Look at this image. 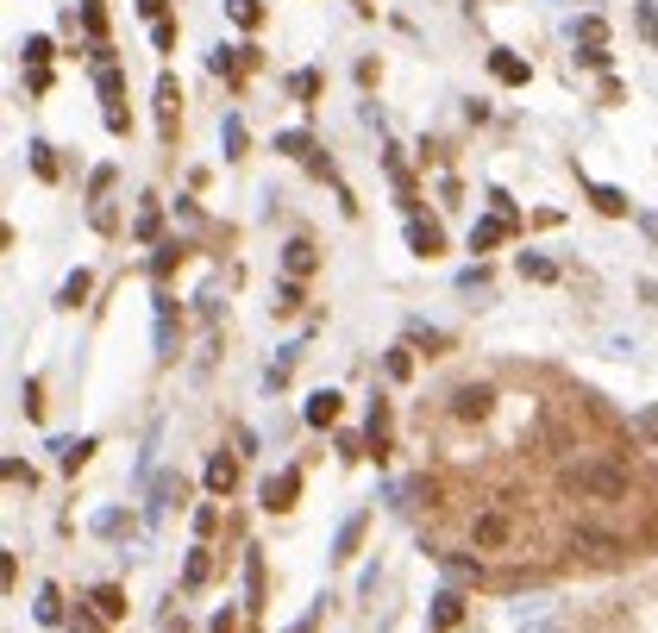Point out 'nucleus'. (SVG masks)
Segmentation results:
<instances>
[{
	"instance_id": "nucleus-23",
	"label": "nucleus",
	"mask_w": 658,
	"mask_h": 633,
	"mask_svg": "<svg viewBox=\"0 0 658 633\" xmlns=\"http://www.w3.org/2000/svg\"><path fill=\"white\" fill-rule=\"evenodd\" d=\"M521 276H527V283H552L558 264H552V257H539V251H521Z\"/></svg>"
},
{
	"instance_id": "nucleus-1",
	"label": "nucleus",
	"mask_w": 658,
	"mask_h": 633,
	"mask_svg": "<svg viewBox=\"0 0 658 633\" xmlns=\"http://www.w3.org/2000/svg\"><path fill=\"white\" fill-rule=\"evenodd\" d=\"M564 496H577V502H627V464H615V458L571 464V471H564Z\"/></svg>"
},
{
	"instance_id": "nucleus-19",
	"label": "nucleus",
	"mask_w": 658,
	"mask_h": 633,
	"mask_svg": "<svg viewBox=\"0 0 658 633\" xmlns=\"http://www.w3.org/2000/svg\"><path fill=\"white\" fill-rule=\"evenodd\" d=\"M32 615H38L44 627H57V621H63V596H57V583H44V590H38V602H32Z\"/></svg>"
},
{
	"instance_id": "nucleus-3",
	"label": "nucleus",
	"mask_w": 658,
	"mask_h": 633,
	"mask_svg": "<svg viewBox=\"0 0 658 633\" xmlns=\"http://www.w3.org/2000/svg\"><path fill=\"white\" fill-rule=\"evenodd\" d=\"M470 539H477L483 552H502V546H514V521H508L502 508H483L477 521H470Z\"/></svg>"
},
{
	"instance_id": "nucleus-30",
	"label": "nucleus",
	"mask_w": 658,
	"mask_h": 633,
	"mask_svg": "<svg viewBox=\"0 0 658 633\" xmlns=\"http://www.w3.org/2000/svg\"><path fill=\"white\" fill-rule=\"evenodd\" d=\"M176 264H182V245H176V239H163V245H157V257H151V270H157V276H170Z\"/></svg>"
},
{
	"instance_id": "nucleus-5",
	"label": "nucleus",
	"mask_w": 658,
	"mask_h": 633,
	"mask_svg": "<svg viewBox=\"0 0 658 633\" xmlns=\"http://www.w3.org/2000/svg\"><path fill=\"white\" fill-rule=\"evenodd\" d=\"M571 44H583V57L608 51V19H596V13H577V19H571Z\"/></svg>"
},
{
	"instance_id": "nucleus-42",
	"label": "nucleus",
	"mask_w": 658,
	"mask_h": 633,
	"mask_svg": "<svg viewBox=\"0 0 658 633\" xmlns=\"http://www.w3.org/2000/svg\"><path fill=\"white\" fill-rule=\"evenodd\" d=\"M138 13H145L151 26H157V19H163V0H138Z\"/></svg>"
},
{
	"instance_id": "nucleus-2",
	"label": "nucleus",
	"mask_w": 658,
	"mask_h": 633,
	"mask_svg": "<svg viewBox=\"0 0 658 633\" xmlns=\"http://www.w3.org/2000/svg\"><path fill=\"white\" fill-rule=\"evenodd\" d=\"M496 414V389L489 383H458L452 389V420H489Z\"/></svg>"
},
{
	"instance_id": "nucleus-32",
	"label": "nucleus",
	"mask_w": 658,
	"mask_h": 633,
	"mask_svg": "<svg viewBox=\"0 0 658 633\" xmlns=\"http://www.w3.org/2000/svg\"><path fill=\"white\" fill-rule=\"evenodd\" d=\"M383 364H389V377H395V383H408V377H414V358H408V345H395Z\"/></svg>"
},
{
	"instance_id": "nucleus-33",
	"label": "nucleus",
	"mask_w": 658,
	"mask_h": 633,
	"mask_svg": "<svg viewBox=\"0 0 658 633\" xmlns=\"http://www.w3.org/2000/svg\"><path fill=\"white\" fill-rule=\"evenodd\" d=\"M32 170H38L44 182L57 176V157H51V145H44V138H32Z\"/></svg>"
},
{
	"instance_id": "nucleus-8",
	"label": "nucleus",
	"mask_w": 658,
	"mask_h": 633,
	"mask_svg": "<svg viewBox=\"0 0 658 633\" xmlns=\"http://www.w3.org/2000/svg\"><path fill=\"white\" fill-rule=\"evenodd\" d=\"M489 76L496 82H508V88H521L533 69H527V57H514V51H489Z\"/></svg>"
},
{
	"instance_id": "nucleus-4",
	"label": "nucleus",
	"mask_w": 658,
	"mask_h": 633,
	"mask_svg": "<svg viewBox=\"0 0 658 633\" xmlns=\"http://www.w3.org/2000/svg\"><path fill=\"white\" fill-rule=\"evenodd\" d=\"M282 270H289V283L314 276V270H320V251H314V239H289V245H282Z\"/></svg>"
},
{
	"instance_id": "nucleus-40",
	"label": "nucleus",
	"mask_w": 658,
	"mask_h": 633,
	"mask_svg": "<svg viewBox=\"0 0 658 633\" xmlns=\"http://www.w3.org/2000/svg\"><path fill=\"white\" fill-rule=\"evenodd\" d=\"M38 395H44V389H38V383H26V389H19V402H26V414H32V420H38V414H44V402H38Z\"/></svg>"
},
{
	"instance_id": "nucleus-26",
	"label": "nucleus",
	"mask_w": 658,
	"mask_h": 633,
	"mask_svg": "<svg viewBox=\"0 0 658 633\" xmlns=\"http://www.w3.org/2000/svg\"><path fill=\"white\" fill-rule=\"evenodd\" d=\"M220 145H226V157H245V120H239V113H226V126H220Z\"/></svg>"
},
{
	"instance_id": "nucleus-10",
	"label": "nucleus",
	"mask_w": 658,
	"mask_h": 633,
	"mask_svg": "<svg viewBox=\"0 0 658 633\" xmlns=\"http://www.w3.org/2000/svg\"><path fill=\"white\" fill-rule=\"evenodd\" d=\"M408 245H414L420 257H439V251H445V232H439L433 220H408Z\"/></svg>"
},
{
	"instance_id": "nucleus-39",
	"label": "nucleus",
	"mask_w": 658,
	"mask_h": 633,
	"mask_svg": "<svg viewBox=\"0 0 658 633\" xmlns=\"http://www.w3.org/2000/svg\"><path fill=\"white\" fill-rule=\"evenodd\" d=\"M157 502H182V477H157Z\"/></svg>"
},
{
	"instance_id": "nucleus-22",
	"label": "nucleus",
	"mask_w": 658,
	"mask_h": 633,
	"mask_svg": "<svg viewBox=\"0 0 658 633\" xmlns=\"http://www.w3.org/2000/svg\"><path fill=\"white\" fill-rule=\"evenodd\" d=\"M276 151L282 157H314V138L301 132V126H289V132H276Z\"/></svg>"
},
{
	"instance_id": "nucleus-31",
	"label": "nucleus",
	"mask_w": 658,
	"mask_h": 633,
	"mask_svg": "<svg viewBox=\"0 0 658 633\" xmlns=\"http://www.w3.org/2000/svg\"><path fill=\"white\" fill-rule=\"evenodd\" d=\"M289 95L314 101V95H320V76H314V69H295V76H289Z\"/></svg>"
},
{
	"instance_id": "nucleus-17",
	"label": "nucleus",
	"mask_w": 658,
	"mask_h": 633,
	"mask_svg": "<svg viewBox=\"0 0 658 633\" xmlns=\"http://www.w3.org/2000/svg\"><path fill=\"white\" fill-rule=\"evenodd\" d=\"M433 621H439V627H458V621H464V596H458V590H439V596H433Z\"/></svg>"
},
{
	"instance_id": "nucleus-37",
	"label": "nucleus",
	"mask_w": 658,
	"mask_h": 633,
	"mask_svg": "<svg viewBox=\"0 0 658 633\" xmlns=\"http://www.w3.org/2000/svg\"><path fill=\"white\" fill-rule=\"evenodd\" d=\"M633 19H640V38L652 44V51H658V13L652 7H640V13H633Z\"/></svg>"
},
{
	"instance_id": "nucleus-28",
	"label": "nucleus",
	"mask_w": 658,
	"mask_h": 633,
	"mask_svg": "<svg viewBox=\"0 0 658 633\" xmlns=\"http://www.w3.org/2000/svg\"><path fill=\"white\" fill-rule=\"evenodd\" d=\"M82 26L94 32V44H107L101 32H107V7H101V0H82Z\"/></svg>"
},
{
	"instance_id": "nucleus-20",
	"label": "nucleus",
	"mask_w": 658,
	"mask_h": 633,
	"mask_svg": "<svg viewBox=\"0 0 658 633\" xmlns=\"http://www.w3.org/2000/svg\"><path fill=\"white\" fill-rule=\"evenodd\" d=\"M590 201L602 207V214H608V220H621V214H627V207H633V201H627L621 189H608V182H596V189H590Z\"/></svg>"
},
{
	"instance_id": "nucleus-43",
	"label": "nucleus",
	"mask_w": 658,
	"mask_h": 633,
	"mask_svg": "<svg viewBox=\"0 0 658 633\" xmlns=\"http://www.w3.org/2000/svg\"><path fill=\"white\" fill-rule=\"evenodd\" d=\"M207 633H232V615H214V627H207Z\"/></svg>"
},
{
	"instance_id": "nucleus-18",
	"label": "nucleus",
	"mask_w": 658,
	"mask_h": 633,
	"mask_svg": "<svg viewBox=\"0 0 658 633\" xmlns=\"http://www.w3.org/2000/svg\"><path fill=\"white\" fill-rule=\"evenodd\" d=\"M51 452H57V464H63V471H76V464H88V452H94V439H57V445H51Z\"/></svg>"
},
{
	"instance_id": "nucleus-38",
	"label": "nucleus",
	"mask_w": 658,
	"mask_h": 633,
	"mask_svg": "<svg viewBox=\"0 0 658 633\" xmlns=\"http://www.w3.org/2000/svg\"><path fill=\"white\" fill-rule=\"evenodd\" d=\"M151 44H157V51H170V44H176V19H157V26H151Z\"/></svg>"
},
{
	"instance_id": "nucleus-29",
	"label": "nucleus",
	"mask_w": 658,
	"mask_h": 633,
	"mask_svg": "<svg viewBox=\"0 0 658 633\" xmlns=\"http://www.w3.org/2000/svg\"><path fill=\"white\" fill-rule=\"evenodd\" d=\"M207 571H214V565H207V552L195 546V552H188V571H182V583H188V590H201V583H207Z\"/></svg>"
},
{
	"instance_id": "nucleus-36",
	"label": "nucleus",
	"mask_w": 658,
	"mask_h": 633,
	"mask_svg": "<svg viewBox=\"0 0 658 633\" xmlns=\"http://www.w3.org/2000/svg\"><path fill=\"white\" fill-rule=\"evenodd\" d=\"M633 433H640V439H646V445H658V408H646V414H640V420H633Z\"/></svg>"
},
{
	"instance_id": "nucleus-11",
	"label": "nucleus",
	"mask_w": 658,
	"mask_h": 633,
	"mask_svg": "<svg viewBox=\"0 0 658 633\" xmlns=\"http://www.w3.org/2000/svg\"><path fill=\"white\" fill-rule=\"evenodd\" d=\"M508 232H514V220H477V226H470V251H489V245H502L508 239Z\"/></svg>"
},
{
	"instance_id": "nucleus-7",
	"label": "nucleus",
	"mask_w": 658,
	"mask_h": 633,
	"mask_svg": "<svg viewBox=\"0 0 658 633\" xmlns=\"http://www.w3.org/2000/svg\"><path fill=\"white\" fill-rule=\"evenodd\" d=\"M295 496H301V471H282V477L264 483V508H270V514H289Z\"/></svg>"
},
{
	"instance_id": "nucleus-24",
	"label": "nucleus",
	"mask_w": 658,
	"mask_h": 633,
	"mask_svg": "<svg viewBox=\"0 0 658 633\" xmlns=\"http://www.w3.org/2000/svg\"><path fill=\"white\" fill-rule=\"evenodd\" d=\"M88 289H94V276H88V270H76V276H69V283L57 289V308H82V295H88Z\"/></svg>"
},
{
	"instance_id": "nucleus-34",
	"label": "nucleus",
	"mask_w": 658,
	"mask_h": 633,
	"mask_svg": "<svg viewBox=\"0 0 658 633\" xmlns=\"http://www.w3.org/2000/svg\"><path fill=\"white\" fill-rule=\"evenodd\" d=\"M301 308V283H282L276 289V314H295Z\"/></svg>"
},
{
	"instance_id": "nucleus-6",
	"label": "nucleus",
	"mask_w": 658,
	"mask_h": 633,
	"mask_svg": "<svg viewBox=\"0 0 658 633\" xmlns=\"http://www.w3.org/2000/svg\"><path fill=\"white\" fill-rule=\"evenodd\" d=\"M176 113H182L176 76H157V132H163V138H176Z\"/></svg>"
},
{
	"instance_id": "nucleus-14",
	"label": "nucleus",
	"mask_w": 658,
	"mask_h": 633,
	"mask_svg": "<svg viewBox=\"0 0 658 633\" xmlns=\"http://www.w3.org/2000/svg\"><path fill=\"white\" fill-rule=\"evenodd\" d=\"M333 420H339V395H333V389L308 395V427H333Z\"/></svg>"
},
{
	"instance_id": "nucleus-15",
	"label": "nucleus",
	"mask_w": 658,
	"mask_h": 633,
	"mask_svg": "<svg viewBox=\"0 0 658 633\" xmlns=\"http://www.w3.org/2000/svg\"><path fill=\"white\" fill-rule=\"evenodd\" d=\"M232 483H239V464L220 452L214 464H207V489H214V496H232Z\"/></svg>"
},
{
	"instance_id": "nucleus-13",
	"label": "nucleus",
	"mask_w": 658,
	"mask_h": 633,
	"mask_svg": "<svg viewBox=\"0 0 658 633\" xmlns=\"http://www.w3.org/2000/svg\"><path fill=\"white\" fill-rule=\"evenodd\" d=\"M94 615H101V621L126 615V590H120V583H101V590H94Z\"/></svg>"
},
{
	"instance_id": "nucleus-27",
	"label": "nucleus",
	"mask_w": 658,
	"mask_h": 633,
	"mask_svg": "<svg viewBox=\"0 0 658 633\" xmlns=\"http://www.w3.org/2000/svg\"><path fill=\"white\" fill-rule=\"evenodd\" d=\"M226 13H232V19H239V26L251 32L257 19H264V0H226Z\"/></svg>"
},
{
	"instance_id": "nucleus-16",
	"label": "nucleus",
	"mask_w": 658,
	"mask_h": 633,
	"mask_svg": "<svg viewBox=\"0 0 658 633\" xmlns=\"http://www.w3.org/2000/svg\"><path fill=\"white\" fill-rule=\"evenodd\" d=\"M571 546L596 552V558H615V552H621V539H608V533H596V527H577V533H571Z\"/></svg>"
},
{
	"instance_id": "nucleus-25",
	"label": "nucleus",
	"mask_w": 658,
	"mask_h": 633,
	"mask_svg": "<svg viewBox=\"0 0 658 633\" xmlns=\"http://www.w3.org/2000/svg\"><path fill=\"white\" fill-rule=\"evenodd\" d=\"M94 88H101V101L113 107V101L126 95V76H120V69H113V63H101V76H94Z\"/></svg>"
},
{
	"instance_id": "nucleus-41",
	"label": "nucleus",
	"mask_w": 658,
	"mask_h": 633,
	"mask_svg": "<svg viewBox=\"0 0 658 633\" xmlns=\"http://www.w3.org/2000/svg\"><path fill=\"white\" fill-rule=\"evenodd\" d=\"M408 333H414V339H420V345H433V351H439V345H445V333H439V326H408Z\"/></svg>"
},
{
	"instance_id": "nucleus-21",
	"label": "nucleus",
	"mask_w": 658,
	"mask_h": 633,
	"mask_svg": "<svg viewBox=\"0 0 658 633\" xmlns=\"http://www.w3.org/2000/svg\"><path fill=\"white\" fill-rule=\"evenodd\" d=\"M245 590H251V608H264V552H245Z\"/></svg>"
},
{
	"instance_id": "nucleus-12",
	"label": "nucleus",
	"mask_w": 658,
	"mask_h": 633,
	"mask_svg": "<svg viewBox=\"0 0 658 633\" xmlns=\"http://www.w3.org/2000/svg\"><path fill=\"white\" fill-rule=\"evenodd\" d=\"M364 527H370V514L358 508V514H351V521L339 527V539H333V558H351V552H358V539H364Z\"/></svg>"
},
{
	"instance_id": "nucleus-35",
	"label": "nucleus",
	"mask_w": 658,
	"mask_h": 633,
	"mask_svg": "<svg viewBox=\"0 0 658 633\" xmlns=\"http://www.w3.org/2000/svg\"><path fill=\"white\" fill-rule=\"evenodd\" d=\"M26 63H32V69L51 63V38H26Z\"/></svg>"
},
{
	"instance_id": "nucleus-9",
	"label": "nucleus",
	"mask_w": 658,
	"mask_h": 633,
	"mask_svg": "<svg viewBox=\"0 0 658 633\" xmlns=\"http://www.w3.org/2000/svg\"><path fill=\"white\" fill-rule=\"evenodd\" d=\"M157 232H163V207H157V195H145V201H138V220H132V239L157 245Z\"/></svg>"
},
{
	"instance_id": "nucleus-44",
	"label": "nucleus",
	"mask_w": 658,
	"mask_h": 633,
	"mask_svg": "<svg viewBox=\"0 0 658 633\" xmlns=\"http://www.w3.org/2000/svg\"><path fill=\"white\" fill-rule=\"evenodd\" d=\"M351 7H358V13H376V0H351Z\"/></svg>"
}]
</instances>
